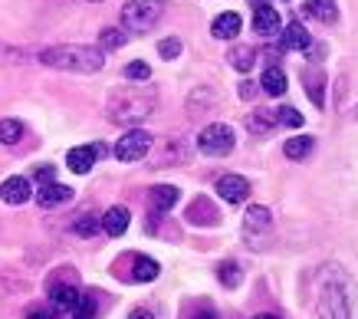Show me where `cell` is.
I'll return each instance as SVG.
<instances>
[{
  "label": "cell",
  "instance_id": "38",
  "mask_svg": "<svg viewBox=\"0 0 358 319\" xmlns=\"http://www.w3.org/2000/svg\"><path fill=\"white\" fill-rule=\"evenodd\" d=\"M92 3H99V0H92Z\"/></svg>",
  "mask_w": 358,
  "mask_h": 319
},
{
  "label": "cell",
  "instance_id": "23",
  "mask_svg": "<svg viewBox=\"0 0 358 319\" xmlns=\"http://www.w3.org/2000/svg\"><path fill=\"white\" fill-rule=\"evenodd\" d=\"M129 40V30H119V27H109L99 34V50H119Z\"/></svg>",
  "mask_w": 358,
  "mask_h": 319
},
{
  "label": "cell",
  "instance_id": "10",
  "mask_svg": "<svg viewBox=\"0 0 358 319\" xmlns=\"http://www.w3.org/2000/svg\"><path fill=\"white\" fill-rule=\"evenodd\" d=\"M280 13H276V7H266V3H260L257 7V13H253V30L260 36H273V34H280Z\"/></svg>",
  "mask_w": 358,
  "mask_h": 319
},
{
  "label": "cell",
  "instance_id": "14",
  "mask_svg": "<svg viewBox=\"0 0 358 319\" xmlns=\"http://www.w3.org/2000/svg\"><path fill=\"white\" fill-rule=\"evenodd\" d=\"M240 13H220V17H214V23H210V34L217 36V40H234V36L240 34Z\"/></svg>",
  "mask_w": 358,
  "mask_h": 319
},
{
  "label": "cell",
  "instance_id": "17",
  "mask_svg": "<svg viewBox=\"0 0 358 319\" xmlns=\"http://www.w3.org/2000/svg\"><path fill=\"white\" fill-rule=\"evenodd\" d=\"M50 299H53V306H56V309L69 313V309H73V306L79 303V290H76V286H66V283L50 286Z\"/></svg>",
  "mask_w": 358,
  "mask_h": 319
},
{
  "label": "cell",
  "instance_id": "2",
  "mask_svg": "<svg viewBox=\"0 0 358 319\" xmlns=\"http://www.w3.org/2000/svg\"><path fill=\"white\" fill-rule=\"evenodd\" d=\"M155 109V96L152 92H131V89H119L109 96V119L112 122H141L148 112Z\"/></svg>",
  "mask_w": 358,
  "mask_h": 319
},
{
  "label": "cell",
  "instance_id": "32",
  "mask_svg": "<svg viewBox=\"0 0 358 319\" xmlns=\"http://www.w3.org/2000/svg\"><path fill=\"white\" fill-rule=\"evenodd\" d=\"M253 92H257L253 83H240V96H243V99H253Z\"/></svg>",
  "mask_w": 358,
  "mask_h": 319
},
{
  "label": "cell",
  "instance_id": "31",
  "mask_svg": "<svg viewBox=\"0 0 358 319\" xmlns=\"http://www.w3.org/2000/svg\"><path fill=\"white\" fill-rule=\"evenodd\" d=\"M158 53H162L164 59H174V56L181 53V40H178V36H168V40H162V43H158Z\"/></svg>",
  "mask_w": 358,
  "mask_h": 319
},
{
  "label": "cell",
  "instance_id": "34",
  "mask_svg": "<svg viewBox=\"0 0 358 319\" xmlns=\"http://www.w3.org/2000/svg\"><path fill=\"white\" fill-rule=\"evenodd\" d=\"M131 319H155V316L148 313V309H135V313H131Z\"/></svg>",
  "mask_w": 358,
  "mask_h": 319
},
{
  "label": "cell",
  "instance_id": "24",
  "mask_svg": "<svg viewBox=\"0 0 358 319\" xmlns=\"http://www.w3.org/2000/svg\"><path fill=\"white\" fill-rule=\"evenodd\" d=\"M23 139V122L17 119H3L0 122V142L3 145H17Z\"/></svg>",
  "mask_w": 358,
  "mask_h": 319
},
{
  "label": "cell",
  "instance_id": "4",
  "mask_svg": "<svg viewBox=\"0 0 358 319\" xmlns=\"http://www.w3.org/2000/svg\"><path fill=\"white\" fill-rule=\"evenodd\" d=\"M234 129L230 125H224V122H217V125H207V129H201V135H197V148L204 155H210V158H224V155L234 152Z\"/></svg>",
  "mask_w": 358,
  "mask_h": 319
},
{
  "label": "cell",
  "instance_id": "37",
  "mask_svg": "<svg viewBox=\"0 0 358 319\" xmlns=\"http://www.w3.org/2000/svg\"><path fill=\"white\" fill-rule=\"evenodd\" d=\"M253 319H276V316H266V313H263V316H253Z\"/></svg>",
  "mask_w": 358,
  "mask_h": 319
},
{
  "label": "cell",
  "instance_id": "11",
  "mask_svg": "<svg viewBox=\"0 0 358 319\" xmlns=\"http://www.w3.org/2000/svg\"><path fill=\"white\" fill-rule=\"evenodd\" d=\"M69 198H73V187L56 185V181H46V185L36 191V204H40V208H56V204H66Z\"/></svg>",
  "mask_w": 358,
  "mask_h": 319
},
{
  "label": "cell",
  "instance_id": "30",
  "mask_svg": "<svg viewBox=\"0 0 358 319\" xmlns=\"http://www.w3.org/2000/svg\"><path fill=\"white\" fill-rule=\"evenodd\" d=\"M69 313H73L76 319H92V316H96V303H92L89 297H79V303L69 309Z\"/></svg>",
  "mask_w": 358,
  "mask_h": 319
},
{
  "label": "cell",
  "instance_id": "5",
  "mask_svg": "<svg viewBox=\"0 0 358 319\" xmlns=\"http://www.w3.org/2000/svg\"><path fill=\"white\" fill-rule=\"evenodd\" d=\"M243 231H247V243H250V247L263 250V247L270 243V231H273V214H270V208L253 204V208L247 211V218H243Z\"/></svg>",
  "mask_w": 358,
  "mask_h": 319
},
{
  "label": "cell",
  "instance_id": "27",
  "mask_svg": "<svg viewBox=\"0 0 358 319\" xmlns=\"http://www.w3.org/2000/svg\"><path fill=\"white\" fill-rule=\"evenodd\" d=\"M99 227H102V224H99V220L92 218V214H86V218H79L76 224H73V231H76L79 237H92V234H96Z\"/></svg>",
  "mask_w": 358,
  "mask_h": 319
},
{
  "label": "cell",
  "instance_id": "35",
  "mask_svg": "<svg viewBox=\"0 0 358 319\" xmlns=\"http://www.w3.org/2000/svg\"><path fill=\"white\" fill-rule=\"evenodd\" d=\"M36 178H43V181H50V178H53V168H40V171H36Z\"/></svg>",
  "mask_w": 358,
  "mask_h": 319
},
{
  "label": "cell",
  "instance_id": "1",
  "mask_svg": "<svg viewBox=\"0 0 358 319\" xmlns=\"http://www.w3.org/2000/svg\"><path fill=\"white\" fill-rule=\"evenodd\" d=\"M40 63L66 73H99L106 63V50L99 46H50L40 53Z\"/></svg>",
  "mask_w": 358,
  "mask_h": 319
},
{
  "label": "cell",
  "instance_id": "36",
  "mask_svg": "<svg viewBox=\"0 0 358 319\" xmlns=\"http://www.w3.org/2000/svg\"><path fill=\"white\" fill-rule=\"evenodd\" d=\"M201 319H217V316H214V313H204V316H201Z\"/></svg>",
  "mask_w": 358,
  "mask_h": 319
},
{
  "label": "cell",
  "instance_id": "3",
  "mask_svg": "<svg viewBox=\"0 0 358 319\" xmlns=\"http://www.w3.org/2000/svg\"><path fill=\"white\" fill-rule=\"evenodd\" d=\"M162 10H164L162 0H129L122 7V23H125L129 34H148L155 23H158Z\"/></svg>",
  "mask_w": 358,
  "mask_h": 319
},
{
  "label": "cell",
  "instance_id": "16",
  "mask_svg": "<svg viewBox=\"0 0 358 319\" xmlns=\"http://www.w3.org/2000/svg\"><path fill=\"white\" fill-rule=\"evenodd\" d=\"M178 198H181V191L174 185H158V187H152V208L155 211H171L174 204H178Z\"/></svg>",
  "mask_w": 358,
  "mask_h": 319
},
{
  "label": "cell",
  "instance_id": "28",
  "mask_svg": "<svg viewBox=\"0 0 358 319\" xmlns=\"http://www.w3.org/2000/svg\"><path fill=\"white\" fill-rule=\"evenodd\" d=\"M250 129H253L257 135H266L273 129V115H266V112H253V115H250Z\"/></svg>",
  "mask_w": 358,
  "mask_h": 319
},
{
  "label": "cell",
  "instance_id": "25",
  "mask_svg": "<svg viewBox=\"0 0 358 319\" xmlns=\"http://www.w3.org/2000/svg\"><path fill=\"white\" fill-rule=\"evenodd\" d=\"M122 76L129 79V83H148V76H152V69H148V63H141V59H135V63H129V66L122 69Z\"/></svg>",
  "mask_w": 358,
  "mask_h": 319
},
{
  "label": "cell",
  "instance_id": "18",
  "mask_svg": "<svg viewBox=\"0 0 358 319\" xmlns=\"http://www.w3.org/2000/svg\"><path fill=\"white\" fill-rule=\"evenodd\" d=\"M282 46H286V50H309L313 40H309L303 23H289V27L282 30Z\"/></svg>",
  "mask_w": 358,
  "mask_h": 319
},
{
  "label": "cell",
  "instance_id": "33",
  "mask_svg": "<svg viewBox=\"0 0 358 319\" xmlns=\"http://www.w3.org/2000/svg\"><path fill=\"white\" fill-rule=\"evenodd\" d=\"M27 319H50V313H46V309H30V316Z\"/></svg>",
  "mask_w": 358,
  "mask_h": 319
},
{
  "label": "cell",
  "instance_id": "8",
  "mask_svg": "<svg viewBox=\"0 0 358 319\" xmlns=\"http://www.w3.org/2000/svg\"><path fill=\"white\" fill-rule=\"evenodd\" d=\"M217 194L227 201V204H243V201L250 198V181L240 175H224L217 181Z\"/></svg>",
  "mask_w": 358,
  "mask_h": 319
},
{
  "label": "cell",
  "instance_id": "22",
  "mask_svg": "<svg viewBox=\"0 0 358 319\" xmlns=\"http://www.w3.org/2000/svg\"><path fill=\"white\" fill-rule=\"evenodd\" d=\"M227 59H230V66H234V69L250 73V69H253V63H257V53H253L250 46H234V50L227 53Z\"/></svg>",
  "mask_w": 358,
  "mask_h": 319
},
{
  "label": "cell",
  "instance_id": "9",
  "mask_svg": "<svg viewBox=\"0 0 358 319\" xmlns=\"http://www.w3.org/2000/svg\"><path fill=\"white\" fill-rule=\"evenodd\" d=\"M96 158H99V145H79V148H73V152L66 155V165H69V171H76V175H86V171H92Z\"/></svg>",
  "mask_w": 358,
  "mask_h": 319
},
{
  "label": "cell",
  "instance_id": "29",
  "mask_svg": "<svg viewBox=\"0 0 358 319\" xmlns=\"http://www.w3.org/2000/svg\"><path fill=\"white\" fill-rule=\"evenodd\" d=\"M220 280H224V286H230V290L240 286V267L234 264V260H227V264L220 267Z\"/></svg>",
  "mask_w": 358,
  "mask_h": 319
},
{
  "label": "cell",
  "instance_id": "19",
  "mask_svg": "<svg viewBox=\"0 0 358 319\" xmlns=\"http://www.w3.org/2000/svg\"><path fill=\"white\" fill-rule=\"evenodd\" d=\"M315 148V142L309 139V135H296V139H289V142L282 145V152H286V158H293V162H303V158H309V152Z\"/></svg>",
  "mask_w": 358,
  "mask_h": 319
},
{
  "label": "cell",
  "instance_id": "26",
  "mask_svg": "<svg viewBox=\"0 0 358 319\" xmlns=\"http://www.w3.org/2000/svg\"><path fill=\"white\" fill-rule=\"evenodd\" d=\"M276 122L289 125V129H303V115H299L293 106H280V109H276Z\"/></svg>",
  "mask_w": 358,
  "mask_h": 319
},
{
  "label": "cell",
  "instance_id": "12",
  "mask_svg": "<svg viewBox=\"0 0 358 319\" xmlns=\"http://www.w3.org/2000/svg\"><path fill=\"white\" fill-rule=\"evenodd\" d=\"M0 198L7 201V204H23V201H30V181L20 175L7 178V181L0 185Z\"/></svg>",
  "mask_w": 358,
  "mask_h": 319
},
{
  "label": "cell",
  "instance_id": "21",
  "mask_svg": "<svg viewBox=\"0 0 358 319\" xmlns=\"http://www.w3.org/2000/svg\"><path fill=\"white\" fill-rule=\"evenodd\" d=\"M286 73H282L280 66H266V73H263V89L270 92V96H282L286 92Z\"/></svg>",
  "mask_w": 358,
  "mask_h": 319
},
{
  "label": "cell",
  "instance_id": "13",
  "mask_svg": "<svg viewBox=\"0 0 358 319\" xmlns=\"http://www.w3.org/2000/svg\"><path fill=\"white\" fill-rule=\"evenodd\" d=\"M129 220H131L129 208H109L99 224H102V231L109 234V237H122V234L129 231Z\"/></svg>",
  "mask_w": 358,
  "mask_h": 319
},
{
  "label": "cell",
  "instance_id": "6",
  "mask_svg": "<svg viewBox=\"0 0 358 319\" xmlns=\"http://www.w3.org/2000/svg\"><path fill=\"white\" fill-rule=\"evenodd\" d=\"M319 319H352V303L342 283H329L319 297Z\"/></svg>",
  "mask_w": 358,
  "mask_h": 319
},
{
  "label": "cell",
  "instance_id": "7",
  "mask_svg": "<svg viewBox=\"0 0 358 319\" xmlns=\"http://www.w3.org/2000/svg\"><path fill=\"white\" fill-rule=\"evenodd\" d=\"M148 148H152V135L145 129H131L115 142V158L119 162H141L148 155Z\"/></svg>",
  "mask_w": 358,
  "mask_h": 319
},
{
  "label": "cell",
  "instance_id": "20",
  "mask_svg": "<svg viewBox=\"0 0 358 319\" xmlns=\"http://www.w3.org/2000/svg\"><path fill=\"white\" fill-rule=\"evenodd\" d=\"M158 274H162V267H158V260H152V257H135L131 276H135L138 283H148V280H155Z\"/></svg>",
  "mask_w": 358,
  "mask_h": 319
},
{
  "label": "cell",
  "instance_id": "15",
  "mask_svg": "<svg viewBox=\"0 0 358 319\" xmlns=\"http://www.w3.org/2000/svg\"><path fill=\"white\" fill-rule=\"evenodd\" d=\"M303 13L306 17H315V20H322V23H336L338 20L336 0H306Z\"/></svg>",
  "mask_w": 358,
  "mask_h": 319
}]
</instances>
